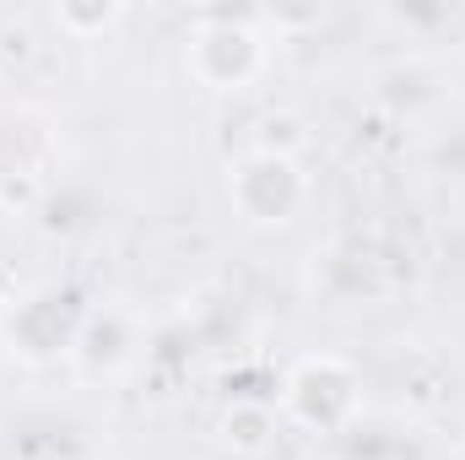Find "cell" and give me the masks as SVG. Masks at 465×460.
<instances>
[{
  "label": "cell",
  "mask_w": 465,
  "mask_h": 460,
  "mask_svg": "<svg viewBox=\"0 0 465 460\" xmlns=\"http://www.w3.org/2000/svg\"><path fill=\"white\" fill-rule=\"evenodd\" d=\"M271 65L265 11L260 5H195L184 38V76L217 98L249 93Z\"/></svg>",
  "instance_id": "obj_1"
},
{
  "label": "cell",
  "mask_w": 465,
  "mask_h": 460,
  "mask_svg": "<svg viewBox=\"0 0 465 460\" xmlns=\"http://www.w3.org/2000/svg\"><path fill=\"white\" fill-rule=\"evenodd\" d=\"M0 55H5V60H33V33H27L22 22H11V27L0 33Z\"/></svg>",
  "instance_id": "obj_11"
},
{
  "label": "cell",
  "mask_w": 465,
  "mask_h": 460,
  "mask_svg": "<svg viewBox=\"0 0 465 460\" xmlns=\"http://www.w3.org/2000/svg\"><path fill=\"white\" fill-rule=\"evenodd\" d=\"M325 293L336 304H368L384 293V265L368 249H336L325 260Z\"/></svg>",
  "instance_id": "obj_6"
},
{
  "label": "cell",
  "mask_w": 465,
  "mask_h": 460,
  "mask_svg": "<svg viewBox=\"0 0 465 460\" xmlns=\"http://www.w3.org/2000/svg\"><path fill=\"white\" fill-rule=\"evenodd\" d=\"M5 304H11V298H5V287H0V315H5Z\"/></svg>",
  "instance_id": "obj_12"
},
{
  "label": "cell",
  "mask_w": 465,
  "mask_h": 460,
  "mask_svg": "<svg viewBox=\"0 0 465 460\" xmlns=\"http://www.w3.org/2000/svg\"><path fill=\"white\" fill-rule=\"evenodd\" d=\"M87 315L76 309V293L65 287H27L5 304L0 315V346L27 363V368H49L60 357H76Z\"/></svg>",
  "instance_id": "obj_3"
},
{
  "label": "cell",
  "mask_w": 465,
  "mask_h": 460,
  "mask_svg": "<svg viewBox=\"0 0 465 460\" xmlns=\"http://www.w3.org/2000/svg\"><path fill=\"white\" fill-rule=\"evenodd\" d=\"M309 146V130L292 109H271V115L254 125V146L249 152H276V157H298Z\"/></svg>",
  "instance_id": "obj_9"
},
{
  "label": "cell",
  "mask_w": 465,
  "mask_h": 460,
  "mask_svg": "<svg viewBox=\"0 0 465 460\" xmlns=\"http://www.w3.org/2000/svg\"><path fill=\"white\" fill-rule=\"evenodd\" d=\"M362 406V368L341 352H309L282 379V417L303 434H341Z\"/></svg>",
  "instance_id": "obj_2"
},
{
  "label": "cell",
  "mask_w": 465,
  "mask_h": 460,
  "mask_svg": "<svg viewBox=\"0 0 465 460\" xmlns=\"http://www.w3.org/2000/svg\"><path fill=\"white\" fill-rule=\"evenodd\" d=\"M460 93H465V82H460Z\"/></svg>",
  "instance_id": "obj_13"
},
{
  "label": "cell",
  "mask_w": 465,
  "mask_h": 460,
  "mask_svg": "<svg viewBox=\"0 0 465 460\" xmlns=\"http://www.w3.org/2000/svg\"><path fill=\"white\" fill-rule=\"evenodd\" d=\"M54 27L76 44H93V38H109L119 22H124V5L119 0H60L54 11Z\"/></svg>",
  "instance_id": "obj_7"
},
{
  "label": "cell",
  "mask_w": 465,
  "mask_h": 460,
  "mask_svg": "<svg viewBox=\"0 0 465 460\" xmlns=\"http://www.w3.org/2000/svg\"><path fill=\"white\" fill-rule=\"evenodd\" d=\"M325 22V5H271L265 11V27H276V33H287V27H320Z\"/></svg>",
  "instance_id": "obj_10"
},
{
  "label": "cell",
  "mask_w": 465,
  "mask_h": 460,
  "mask_svg": "<svg viewBox=\"0 0 465 460\" xmlns=\"http://www.w3.org/2000/svg\"><path fill=\"white\" fill-rule=\"evenodd\" d=\"M76 357L87 368H119L130 357V325H124V315H87Z\"/></svg>",
  "instance_id": "obj_8"
},
{
  "label": "cell",
  "mask_w": 465,
  "mask_h": 460,
  "mask_svg": "<svg viewBox=\"0 0 465 460\" xmlns=\"http://www.w3.org/2000/svg\"><path fill=\"white\" fill-rule=\"evenodd\" d=\"M276 428H282V412H276L265 395H238L228 412H223V423H217L223 445L243 460L265 455V450L276 445Z\"/></svg>",
  "instance_id": "obj_5"
},
{
  "label": "cell",
  "mask_w": 465,
  "mask_h": 460,
  "mask_svg": "<svg viewBox=\"0 0 465 460\" xmlns=\"http://www.w3.org/2000/svg\"><path fill=\"white\" fill-rule=\"evenodd\" d=\"M309 174L303 157H276V152H243L228 163V206L249 228H292L298 212L309 206Z\"/></svg>",
  "instance_id": "obj_4"
}]
</instances>
